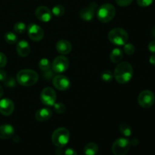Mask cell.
<instances>
[{"label":"cell","mask_w":155,"mask_h":155,"mask_svg":"<svg viewBox=\"0 0 155 155\" xmlns=\"http://www.w3.org/2000/svg\"><path fill=\"white\" fill-rule=\"evenodd\" d=\"M131 143L125 138H120L114 142L112 152L114 155H126L130 151Z\"/></svg>","instance_id":"cell-6"},{"label":"cell","mask_w":155,"mask_h":155,"mask_svg":"<svg viewBox=\"0 0 155 155\" xmlns=\"http://www.w3.org/2000/svg\"><path fill=\"white\" fill-rule=\"evenodd\" d=\"M56 49L60 54H68L71 51L72 45L70 43L69 41L61 39V40H59L56 44Z\"/></svg>","instance_id":"cell-15"},{"label":"cell","mask_w":155,"mask_h":155,"mask_svg":"<svg viewBox=\"0 0 155 155\" xmlns=\"http://www.w3.org/2000/svg\"><path fill=\"white\" fill-rule=\"evenodd\" d=\"M6 64H7V58L2 52H0V68L5 66Z\"/></svg>","instance_id":"cell-31"},{"label":"cell","mask_w":155,"mask_h":155,"mask_svg":"<svg viewBox=\"0 0 155 155\" xmlns=\"http://www.w3.org/2000/svg\"><path fill=\"white\" fill-rule=\"evenodd\" d=\"M124 57V53L120 48H114L111 51L110 54V59L114 63H119Z\"/></svg>","instance_id":"cell-19"},{"label":"cell","mask_w":155,"mask_h":155,"mask_svg":"<svg viewBox=\"0 0 155 155\" xmlns=\"http://www.w3.org/2000/svg\"><path fill=\"white\" fill-rule=\"evenodd\" d=\"M2 95H3V89H2V87L0 86V98L2 96Z\"/></svg>","instance_id":"cell-37"},{"label":"cell","mask_w":155,"mask_h":155,"mask_svg":"<svg viewBox=\"0 0 155 155\" xmlns=\"http://www.w3.org/2000/svg\"><path fill=\"white\" fill-rule=\"evenodd\" d=\"M35 15L39 21L46 23L51 20L52 13H51V11H50V9L46 6L41 5L36 9Z\"/></svg>","instance_id":"cell-13"},{"label":"cell","mask_w":155,"mask_h":155,"mask_svg":"<svg viewBox=\"0 0 155 155\" xmlns=\"http://www.w3.org/2000/svg\"><path fill=\"white\" fill-rule=\"evenodd\" d=\"M155 101L154 94L150 90H144L138 97V102L141 107L149 108L154 104Z\"/></svg>","instance_id":"cell-7"},{"label":"cell","mask_w":155,"mask_h":155,"mask_svg":"<svg viewBox=\"0 0 155 155\" xmlns=\"http://www.w3.org/2000/svg\"><path fill=\"white\" fill-rule=\"evenodd\" d=\"M27 31H28L29 37L35 42H39L44 36L43 30L37 24H30L28 29H27Z\"/></svg>","instance_id":"cell-10"},{"label":"cell","mask_w":155,"mask_h":155,"mask_svg":"<svg viewBox=\"0 0 155 155\" xmlns=\"http://www.w3.org/2000/svg\"><path fill=\"white\" fill-rule=\"evenodd\" d=\"M149 61L151 64L154 65L155 66V54H153V55H151V57H150Z\"/></svg>","instance_id":"cell-35"},{"label":"cell","mask_w":155,"mask_h":155,"mask_svg":"<svg viewBox=\"0 0 155 155\" xmlns=\"http://www.w3.org/2000/svg\"><path fill=\"white\" fill-rule=\"evenodd\" d=\"M7 78V74L2 70H0V81H5Z\"/></svg>","instance_id":"cell-34"},{"label":"cell","mask_w":155,"mask_h":155,"mask_svg":"<svg viewBox=\"0 0 155 155\" xmlns=\"http://www.w3.org/2000/svg\"><path fill=\"white\" fill-rule=\"evenodd\" d=\"M55 91L51 87H46L42 89L40 94L41 101L46 106H53L56 101Z\"/></svg>","instance_id":"cell-8"},{"label":"cell","mask_w":155,"mask_h":155,"mask_svg":"<svg viewBox=\"0 0 155 155\" xmlns=\"http://www.w3.org/2000/svg\"><path fill=\"white\" fill-rule=\"evenodd\" d=\"M114 77V74L111 71H104L101 73V78L102 79L103 81L104 82H110Z\"/></svg>","instance_id":"cell-25"},{"label":"cell","mask_w":155,"mask_h":155,"mask_svg":"<svg viewBox=\"0 0 155 155\" xmlns=\"http://www.w3.org/2000/svg\"><path fill=\"white\" fill-rule=\"evenodd\" d=\"M130 143H131V145H134V146H136V145H137L138 144H139V142H138V140H136V139H133V140L132 141V142H130Z\"/></svg>","instance_id":"cell-36"},{"label":"cell","mask_w":155,"mask_h":155,"mask_svg":"<svg viewBox=\"0 0 155 155\" xmlns=\"http://www.w3.org/2000/svg\"><path fill=\"white\" fill-rule=\"evenodd\" d=\"M148 50L151 53L155 54V41H152L148 44Z\"/></svg>","instance_id":"cell-32"},{"label":"cell","mask_w":155,"mask_h":155,"mask_svg":"<svg viewBox=\"0 0 155 155\" xmlns=\"http://www.w3.org/2000/svg\"><path fill=\"white\" fill-rule=\"evenodd\" d=\"M124 51L128 55H131V54H134L135 51H136V48H135V46L131 43H126L124 45Z\"/></svg>","instance_id":"cell-27"},{"label":"cell","mask_w":155,"mask_h":155,"mask_svg":"<svg viewBox=\"0 0 155 155\" xmlns=\"http://www.w3.org/2000/svg\"><path fill=\"white\" fill-rule=\"evenodd\" d=\"M154 0H137V3L141 7H148L153 3Z\"/></svg>","instance_id":"cell-29"},{"label":"cell","mask_w":155,"mask_h":155,"mask_svg":"<svg viewBox=\"0 0 155 155\" xmlns=\"http://www.w3.org/2000/svg\"><path fill=\"white\" fill-rule=\"evenodd\" d=\"M120 132L126 137H130L132 135V129L130 125L127 124H122L119 127Z\"/></svg>","instance_id":"cell-21"},{"label":"cell","mask_w":155,"mask_h":155,"mask_svg":"<svg viewBox=\"0 0 155 155\" xmlns=\"http://www.w3.org/2000/svg\"><path fill=\"white\" fill-rule=\"evenodd\" d=\"M83 151L86 155H95L98 151V147L97 144L94 143V142H90L84 147Z\"/></svg>","instance_id":"cell-20"},{"label":"cell","mask_w":155,"mask_h":155,"mask_svg":"<svg viewBox=\"0 0 155 155\" xmlns=\"http://www.w3.org/2000/svg\"><path fill=\"white\" fill-rule=\"evenodd\" d=\"M133 0H116V2L118 5L122 6V7H126L128 6L132 3Z\"/></svg>","instance_id":"cell-30"},{"label":"cell","mask_w":155,"mask_h":155,"mask_svg":"<svg viewBox=\"0 0 155 155\" xmlns=\"http://www.w3.org/2000/svg\"><path fill=\"white\" fill-rule=\"evenodd\" d=\"M15 109L13 101L8 98H3L0 101V113L4 116H9L12 114Z\"/></svg>","instance_id":"cell-14"},{"label":"cell","mask_w":155,"mask_h":155,"mask_svg":"<svg viewBox=\"0 0 155 155\" xmlns=\"http://www.w3.org/2000/svg\"><path fill=\"white\" fill-rule=\"evenodd\" d=\"M64 155H77V154L75 150H74L73 148H68L65 150Z\"/></svg>","instance_id":"cell-33"},{"label":"cell","mask_w":155,"mask_h":155,"mask_svg":"<svg viewBox=\"0 0 155 155\" xmlns=\"http://www.w3.org/2000/svg\"><path fill=\"white\" fill-rule=\"evenodd\" d=\"M51 115H52L51 110L49 108L45 107V108H41L39 110H37L36 113L35 114V117L38 121L44 122V121L49 120L51 118Z\"/></svg>","instance_id":"cell-18"},{"label":"cell","mask_w":155,"mask_h":155,"mask_svg":"<svg viewBox=\"0 0 155 155\" xmlns=\"http://www.w3.org/2000/svg\"><path fill=\"white\" fill-rule=\"evenodd\" d=\"M53 71L58 74L64 73L69 67V60L64 56H58L53 61L51 64Z\"/></svg>","instance_id":"cell-9"},{"label":"cell","mask_w":155,"mask_h":155,"mask_svg":"<svg viewBox=\"0 0 155 155\" xmlns=\"http://www.w3.org/2000/svg\"><path fill=\"white\" fill-rule=\"evenodd\" d=\"M54 109L56 113L58 114H64L65 111V106L62 103H54Z\"/></svg>","instance_id":"cell-28"},{"label":"cell","mask_w":155,"mask_h":155,"mask_svg":"<svg viewBox=\"0 0 155 155\" xmlns=\"http://www.w3.org/2000/svg\"><path fill=\"white\" fill-rule=\"evenodd\" d=\"M152 36L155 38V28H154L152 30Z\"/></svg>","instance_id":"cell-38"},{"label":"cell","mask_w":155,"mask_h":155,"mask_svg":"<svg viewBox=\"0 0 155 155\" xmlns=\"http://www.w3.org/2000/svg\"><path fill=\"white\" fill-rule=\"evenodd\" d=\"M70 133L66 128H58L53 132L51 135V142L55 146L63 148L69 142Z\"/></svg>","instance_id":"cell-3"},{"label":"cell","mask_w":155,"mask_h":155,"mask_svg":"<svg viewBox=\"0 0 155 155\" xmlns=\"http://www.w3.org/2000/svg\"><path fill=\"white\" fill-rule=\"evenodd\" d=\"M116 10L113 5L106 3L102 5L97 12V17L102 23H107L111 21L115 16Z\"/></svg>","instance_id":"cell-5"},{"label":"cell","mask_w":155,"mask_h":155,"mask_svg":"<svg viewBox=\"0 0 155 155\" xmlns=\"http://www.w3.org/2000/svg\"><path fill=\"white\" fill-rule=\"evenodd\" d=\"M128 33L122 28H114L108 33V39L116 45H124L128 41Z\"/></svg>","instance_id":"cell-4"},{"label":"cell","mask_w":155,"mask_h":155,"mask_svg":"<svg viewBox=\"0 0 155 155\" xmlns=\"http://www.w3.org/2000/svg\"><path fill=\"white\" fill-rule=\"evenodd\" d=\"M5 39L6 42L11 45H14V44L17 43L18 42V36L15 34V33H12V32H8L6 33L5 35Z\"/></svg>","instance_id":"cell-22"},{"label":"cell","mask_w":155,"mask_h":155,"mask_svg":"<svg viewBox=\"0 0 155 155\" xmlns=\"http://www.w3.org/2000/svg\"><path fill=\"white\" fill-rule=\"evenodd\" d=\"M15 134V129L10 124L0 126V139H8Z\"/></svg>","instance_id":"cell-16"},{"label":"cell","mask_w":155,"mask_h":155,"mask_svg":"<svg viewBox=\"0 0 155 155\" xmlns=\"http://www.w3.org/2000/svg\"><path fill=\"white\" fill-rule=\"evenodd\" d=\"M97 4L95 2H92L86 7L83 8L80 12V16L83 20L86 21H91L95 15V11L97 9Z\"/></svg>","instance_id":"cell-12"},{"label":"cell","mask_w":155,"mask_h":155,"mask_svg":"<svg viewBox=\"0 0 155 155\" xmlns=\"http://www.w3.org/2000/svg\"><path fill=\"white\" fill-rule=\"evenodd\" d=\"M39 69L43 71H49L50 68H51V63L47 58H42L39 61Z\"/></svg>","instance_id":"cell-23"},{"label":"cell","mask_w":155,"mask_h":155,"mask_svg":"<svg viewBox=\"0 0 155 155\" xmlns=\"http://www.w3.org/2000/svg\"><path fill=\"white\" fill-rule=\"evenodd\" d=\"M133 69L132 65L128 62H121L115 68L114 76L117 82L120 84L127 83L132 79Z\"/></svg>","instance_id":"cell-1"},{"label":"cell","mask_w":155,"mask_h":155,"mask_svg":"<svg viewBox=\"0 0 155 155\" xmlns=\"http://www.w3.org/2000/svg\"><path fill=\"white\" fill-rule=\"evenodd\" d=\"M52 83L54 87L61 91L68 90L71 86V82L69 79L63 75H58L54 77Z\"/></svg>","instance_id":"cell-11"},{"label":"cell","mask_w":155,"mask_h":155,"mask_svg":"<svg viewBox=\"0 0 155 155\" xmlns=\"http://www.w3.org/2000/svg\"><path fill=\"white\" fill-rule=\"evenodd\" d=\"M64 8L61 5H57L54 6L51 10V13L55 17H61L64 14Z\"/></svg>","instance_id":"cell-24"},{"label":"cell","mask_w":155,"mask_h":155,"mask_svg":"<svg viewBox=\"0 0 155 155\" xmlns=\"http://www.w3.org/2000/svg\"><path fill=\"white\" fill-rule=\"evenodd\" d=\"M16 50L18 54L21 57H27L30 52V44L26 40H21L18 42Z\"/></svg>","instance_id":"cell-17"},{"label":"cell","mask_w":155,"mask_h":155,"mask_svg":"<svg viewBox=\"0 0 155 155\" xmlns=\"http://www.w3.org/2000/svg\"><path fill=\"white\" fill-rule=\"evenodd\" d=\"M26 29H27V27H26L25 24L23 22H18L14 26V30H15V31L17 33H19V34L24 33Z\"/></svg>","instance_id":"cell-26"},{"label":"cell","mask_w":155,"mask_h":155,"mask_svg":"<svg viewBox=\"0 0 155 155\" xmlns=\"http://www.w3.org/2000/svg\"><path fill=\"white\" fill-rule=\"evenodd\" d=\"M39 75L36 71L30 69H25L19 71L17 74V81L24 86H31L37 83Z\"/></svg>","instance_id":"cell-2"}]
</instances>
